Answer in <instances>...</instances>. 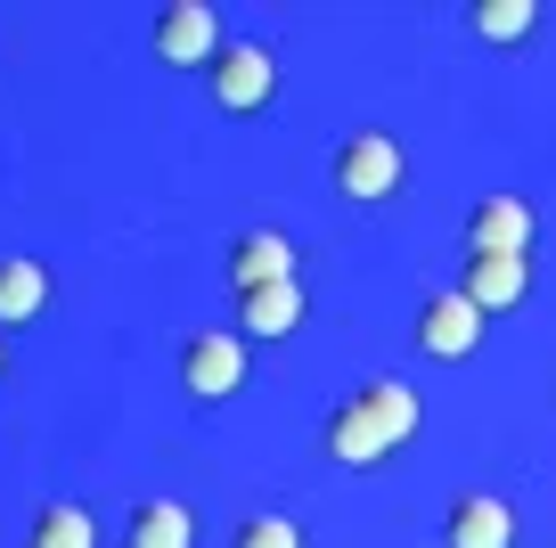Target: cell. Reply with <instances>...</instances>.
Masks as SVG:
<instances>
[{
	"label": "cell",
	"mask_w": 556,
	"mask_h": 548,
	"mask_svg": "<svg viewBox=\"0 0 556 548\" xmlns=\"http://www.w3.org/2000/svg\"><path fill=\"white\" fill-rule=\"evenodd\" d=\"M336 189H344L352 205L393 197L401 189V139L393 132H352L344 148H336Z\"/></svg>",
	"instance_id": "cell-1"
},
{
	"label": "cell",
	"mask_w": 556,
	"mask_h": 548,
	"mask_svg": "<svg viewBox=\"0 0 556 548\" xmlns=\"http://www.w3.org/2000/svg\"><path fill=\"white\" fill-rule=\"evenodd\" d=\"M205 83H213V99H222V115H254V107H270V90H278V58L262 50V41H229V50L205 66Z\"/></svg>",
	"instance_id": "cell-2"
},
{
	"label": "cell",
	"mask_w": 556,
	"mask_h": 548,
	"mask_svg": "<svg viewBox=\"0 0 556 548\" xmlns=\"http://www.w3.org/2000/svg\"><path fill=\"white\" fill-rule=\"evenodd\" d=\"M148 50H156L164 66H213L229 41H222V17H213L205 0H173V9H156V34H148Z\"/></svg>",
	"instance_id": "cell-3"
},
{
	"label": "cell",
	"mask_w": 556,
	"mask_h": 548,
	"mask_svg": "<svg viewBox=\"0 0 556 548\" xmlns=\"http://www.w3.org/2000/svg\"><path fill=\"white\" fill-rule=\"evenodd\" d=\"M180 385H189L197 401H229L245 385V344L222 336V327H205V336L180 344Z\"/></svg>",
	"instance_id": "cell-4"
},
{
	"label": "cell",
	"mask_w": 556,
	"mask_h": 548,
	"mask_svg": "<svg viewBox=\"0 0 556 548\" xmlns=\"http://www.w3.org/2000/svg\"><path fill=\"white\" fill-rule=\"evenodd\" d=\"M475 344H483V311H475L458 287L417 303V352H426V360H467Z\"/></svg>",
	"instance_id": "cell-5"
},
{
	"label": "cell",
	"mask_w": 556,
	"mask_h": 548,
	"mask_svg": "<svg viewBox=\"0 0 556 548\" xmlns=\"http://www.w3.org/2000/svg\"><path fill=\"white\" fill-rule=\"evenodd\" d=\"M532 246V205L523 197H483L467 213V262H491V254H523Z\"/></svg>",
	"instance_id": "cell-6"
},
{
	"label": "cell",
	"mask_w": 556,
	"mask_h": 548,
	"mask_svg": "<svg viewBox=\"0 0 556 548\" xmlns=\"http://www.w3.org/2000/svg\"><path fill=\"white\" fill-rule=\"evenodd\" d=\"M295 278V238L287 229H245L238 246H229V287L254 295V287H287Z\"/></svg>",
	"instance_id": "cell-7"
},
{
	"label": "cell",
	"mask_w": 556,
	"mask_h": 548,
	"mask_svg": "<svg viewBox=\"0 0 556 548\" xmlns=\"http://www.w3.org/2000/svg\"><path fill=\"white\" fill-rule=\"evenodd\" d=\"M442 540L451 548H516V508H507L500 491H458Z\"/></svg>",
	"instance_id": "cell-8"
},
{
	"label": "cell",
	"mask_w": 556,
	"mask_h": 548,
	"mask_svg": "<svg viewBox=\"0 0 556 548\" xmlns=\"http://www.w3.org/2000/svg\"><path fill=\"white\" fill-rule=\"evenodd\" d=\"M352 410H361L393 450L417 443V426H426V410H417V385H401V377H368L361 394H352Z\"/></svg>",
	"instance_id": "cell-9"
},
{
	"label": "cell",
	"mask_w": 556,
	"mask_h": 548,
	"mask_svg": "<svg viewBox=\"0 0 556 548\" xmlns=\"http://www.w3.org/2000/svg\"><path fill=\"white\" fill-rule=\"evenodd\" d=\"M523 287H532V262L523 254H491V262H467V278H458V295H467L475 311H516L523 303Z\"/></svg>",
	"instance_id": "cell-10"
},
{
	"label": "cell",
	"mask_w": 556,
	"mask_h": 548,
	"mask_svg": "<svg viewBox=\"0 0 556 548\" xmlns=\"http://www.w3.org/2000/svg\"><path fill=\"white\" fill-rule=\"evenodd\" d=\"M50 311V271L34 254H9L0 262V327H34Z\"/></svg>",
	"instance_id": "cell-11"
},
{
	"label": "cell",
	"mask_w": 556,
	"mask_h": 548,
	"mask_svg": "<svg viewBox=\"0 0 556 548\" xmlns=\"http://www.w3.org/2000/svg\"><path fill=\"white\" fill-rule=\"evenodd\" d=\"M319 443H328V459H336V466H377V459H393V443H384V434L368 426V418L352 410V401H336V410H328Z\"/></svg>",
	"instance_id": "cell-12"
},
{
	"label": "cell",
	"mask_w": 556,
	"mask_h": 548,
	"mask_svg": "<svg viewBox=\"0 0 556 548\" xmlns=\"http://www.w3.org/2000/svg\"><path fill=\"white\" fill-rule=\"evenodd\" d=\"M238 327H245V336H295V327H303V287L287 278V287L238 295Z\"/></svg>",
	"instance_id": "cell-13"
},
{
	"label": "cell",
	"mask_w": 556,
	"mask_h": 548,
	"mask_svg": "<svg viewBox=\"0 0 556 548\" xmlns=\"http://www.w3.org/2000/svg\"><path fill=\"white\" fill-rule=\"evenodd\" d=\"M131 548H197V515L180 499H148L131 515Z\"/></svg>",
	"instance_id": "cell-14"
},
{
	"label": "cell",
	"mask_w": 556,
	"mask_h": 548,
	"mask_svg": "<svg viewBox=\"0 0 556 548\" xmlns=\"http://www.w3.org/2000/svg\"><path fill=\"white\" fill-rule=\"evenodd\" d=\"M25 548H99V515L74 508V499H50V508L34 515V540Z\"/></svg>",
	"instance_id": "cell-15"
},
{
	"label": "cell",
	"mask_w": 556,
	"mask_h": 548,
	"mask_svg": "<svg viewBox=\"0 0 556 548\" xmlns=\"http://www.w3.org/2000/svg\"><path fill=\"white\" fill-rule=\"evenodd\" d=\"M467 25H475L483 41H523V34L540 25V9H532V0H475Z\"/></svg>",
	"instance_id": "cell-16"
},
{
	"label": "cell",
	"mask_w": 556,
	"mask_h": 548,
	"mask_svg": "<svg viewBox=\"0 0 556 548\" xmlns=\"http://www.w3.org/2000/svg\"><path fill=\"white\" fill-rule=\"evenodd\" d=\"M238 548H303V524H295V515H245Z\"/></svg>",
	"instance_id": "cell-17"
}]
</instances>
